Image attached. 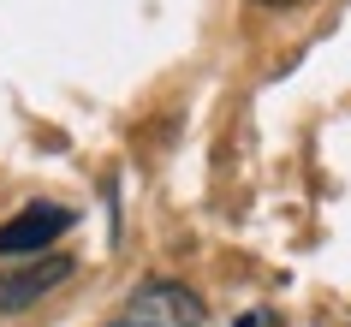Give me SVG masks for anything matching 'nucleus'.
<instances>
[{
    "label": "nucleus",
    "mask_w": 351,
    "mask_h": 327,
    "mask_svg": "<svg viewBox=\"0 0 351 327\" xmlns=\"http://www.w3.org/2000/svg\"><path fill=\"white\" fill-rule=\"evenodd\" d=\"M77 274L72 256H36V262H6L0 268V315H19V309L42 304L54 286H66Z\"/></svg>",
    "instance_id": "7ed1b4c3"
},
{
    "label": "nucleus",
    "mask_w": 351,
    "mask_h": 327,
    "mask_svg": "<svg viewBox=\"0 0 351 327\" xmlns=\"http://www.w3.org/2000/svg\"><path fill=\"white\" fill-rule=\"evenodd\" d=\"M60 232H72V208L60 202H24V215L0 220V262H36L60 244Z\"/></svg>",
    "instance_id": "f03ea898"
},
{
    "label": "nucleus",
    "mask_w": 351,
    "mask_h": 327,
    "mask_svg": "<svg viewBox=\"0 0 351 327\" xmlns=\"http://www.w3.org/2000/svg\"><path fill=\"white\" fill-rule=\"evenodd\" d=\"M256 6H268V12H286V6H304V0H256Z\"/></svg>",
    "instance_id": "20e7f679"
},
{
    "label": "nucleus",
    "mask_w": 351,
    "mask_h": 327,
    "mask_svg": "<svg viewBox=\"0 0 351 327\" xmlns=\"http://www.w3.org/2000/svg\"><path fill=\"white\" fill-rule=\"evenodd\" d=\"M203 298L179 280H143L108 327H203Z\"/></svg>",
    "instance_id": "f257e3e1"
}]
</instances>
